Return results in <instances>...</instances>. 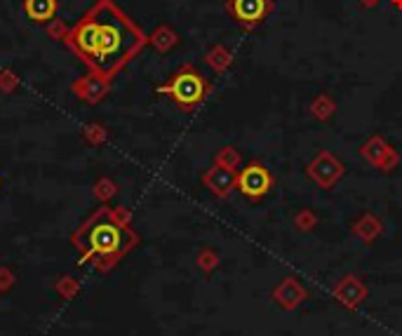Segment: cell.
<instances>
[{"label":"cell","mask_w":402,"mask_h":336,"mask_svg":"<svg viewBox=\"0 0 402 336\" xmlns=\"http://www.w3.org/2000/svg\"><path fill=\"white\" fill-rule=\"evenodd\" d=\"M306 174L318 183L320 188H332L334 183L344 174V164L337 160V155H332L329 150H320L318 155L308 162Z\"/></svg>","instance_id":"cell-5"},{"label":"cell","mask_w":402,"mask_h":336,"mask_svg":"<svg viewBox=\"0 0 402 336\" xmlns=\"http://www.w3.org/2000/svg\"><path fill=\"white\" fill-rule=\"evenodd\" d=\"M360 155L377 169H381V172H393V167L400 162V155L395 153V148L384 136H370L360 146Z\"/></svg>","instance_id":"cell-6"},{"label":"cell","mask_w":402,"mask_h":336,"mask_svg":"<svg viewBox=\"0 0 402 336\" xmlns=\"http://www.w3.org/2000/svg\"><path fill=\"white\" fill-rule=\"evenodd\" d=\"M235 169L223 167V164H216L212 169H207L205 176H202V183L209 188V193H214L216 197H226L230 190L235 188Z\"/></svg>","instance_id":"cell-7"},{"label":"cell","mask_w":402,"mask_h":336,"mask_svg":"<svg viewBox=\"0 0 402 336\" xmlns=\"http://www.w3.org/2000/svg\"><path fill=\"white\" fill-rule=\"evenodd\" d=\"M315 223H318V216H315L311 209H301V212H296V216H294V226L299 230H304V233L313 230Z\"/></svg>","instance_id":"cell-17"},{"label":"cell","mask_w":402,"mask_h":336,"mask_svg":"<svg viewBox=\"0 0 402 336\" xmlns=\"http://www.w3.org/2000/svg\"><path fill=\"white\" fill-rule=\"evenodd\" d=\"M151 43H153L160 52H167L169 48H174V45L179 43V36H176L172 29H167V26H160V29L153 33Z\"/></svg>","instance_id":"cell-14"},{"label":"cell","mask_w":402,"mask_h":336,"mask_svg":"<svg viewBox=\"0 0 402 336\" xmlns=\"http://www.w3.org/2000/svg\"><path fill=\"white\" fill-rule=\"evenodd\" d=\"M226 10L242 31H254L273 12V0H228Z\"/></svg>","instance_id":"cell-3"},{"label":"cell","mask_w":402,"mask_h":336,"mask_svg":"<svg viewBox=\"0 0 402 336\" xmlns=\"http://www.w3.org/2000/svg\"><path fill=\"white\" fill-rule=\"evenodd\" d=\"M275 296H278V299H289L294 306V301L304 299V289L299 287V282H296L294 278H287V280H282V285L278 287Z\"/></svg>","instance_id":"cell-15"},{"label":"cell","mask_w":402,"mask_h":336,"mask_svg":"<svg viewBox=\"0 0 402 336\" xmlns=\"http://www.w3.org/2000/svg\"><path fill=\"white\" fill-rule=\"evenodd\" d=\"M197 261H200V266L205 268V271H212L219 259H216V254L212 249H205V252H200V256H197Z\"/></svg>","instance_id":"cell-18"},{"label":"cell","mask_w":402,"mask_h":336,"mask_svg":"<svg viewBox=\"0 0 402 336\" xmlns=\"http://www.w3.org/2000/svg\"><path fill=\"white\" fill-rule=\"evenodd\" d=\"M273 183L275 181H273L271 172L256 160L245 164V167L235 174V188H238L245 197H252V200H259V197L266 195L268 190L273 188Z\"/></svg>","instance_id":"cell-4"},{"label":"cell","mask_w":402,"mask_h":336,"mask_svg":"<svg viewBox=\"0 0 402 336\" xmlns=\"http://www.w3.org/2000/svg\"><path fill=\"white\" fill-rule=\"evenodd\" d=\"M384 230V223H381L374 214H362L358 221L353 223V233L358 235L362 242H372L377 240Z\"/></svg>","instance_id":"cell-10"},{"label":"cell","mask_w":402,"mask_h":336,"mask_svg":"<svg viewBox=\"0 0 402 336\" xmlns=\"http://www.w3.org/2000/svg\"><path fill=\"white\" fill-rule=\"evenodd\" d=\"M334 294H337V299H341L344 304L355 306L358 301H362V296L367 294V289H365V285H362L358 278H353V275H346V278L337 285V289H334Z\"/></svg>","instance_id":"cell-9"},{"label":"cell","mask_w":402,"mask_h":336,"mask_svg":"<svg viewBox=\"0 0 402 336\" xmlns=\"http://www.w3.org/2000/svg\"><path fill=\"white\" fill-rule=\"evenodd\" d=\"M393 3V8H398V10H402V0H391Z\"/></svg>","instance_id":"cell-20"},{"label":"cell","mask_w":402,"mask_h":336,"mask_svg":"<svg viewBox=\"0 0 402 336\" xmlns=\"http://www.w3.org/2000/svg\"><path fill=\"white\" fill-rule=\"evenodd\" d=\"M24 8L33 22H48L57 12V0H26Z\"/></svg>","instance_id":"cell-13"},{"label":"cell","mask_w":402,"mask_h":336,"mask_svg":"<svg viewBox=\"0 0 402 336\" xmlns=\"http://www.w3.org/2000/svg\"><path fill=\"white\" fill-rule=\"evenodd\" d=\"M379 3H381V0H360V5H362L365 10H374Z\"/></svg>","instance_id":"cell-19"},{"label":"cell","mask_w":402,"mask_h":336,"mask_svg":"<svg viewBox=\"0 0 402 336\" xmlns=\"http://www.w3.org/2000/svg\"><path fill=\"white\" fill-rule=\"evenodd\" d=\"M308 111H311V115L315 120H329L334 113H337V102H334L329 94H315L311 99V104H308Z\"/></svg>","instance_id":"cell-12"},{"label":"cell","mask_w":402,"mask_h":336,"mask_svg":"<svg viewBox=\"0 0 402 336\" xmlns=\"http://www.w3.org/2000/svg\"><path fill=\"white\" fill-rule=\"evenodd\" d=\"M205 64L214 74H223V71H228L230 66H233V52H230L226 45H214V48L207 50Z\"/></svg>","instance_id":"cell-11"},{"label":"cell","mask_w":402,"mask_h":336,"mask_svg":"<svg viewBox=\"0 0 402 336\" xmlns=\"http://www.w3.org/2000/svg\"><path fill=\"white\" fill-rule=\"evenodd\" d=\"M74 41L76 50L95 64L99 74L109 76L141 50L144 36L120 10L102 3L78 26Z\"/></svg>","instance_id":"cell-1"},{"label":"cell","mask_w":402,"mask_h":336,"mask_svg":"<svg viewBox=\"0 0 402 336\" xmlns=\"http://www.w3.org/2000/svg\"><path fill=\"white\" fill-rule=\"evenodd\" d=\"M90 245L99 254H113L120 247V230L113 223H99L90 235Z\"/></svg>","instance_id":"cell-8"},{"label":"cell","mask_w":402,"mask_h":336,"mask_svg":"<svg viewBox=\"0 0 402 336\" xmlns=\"http://www.w3.org/2000/svg\"><path fill=\"white\" fill-rule=\"evenodd\" d=\"M158 92L172 97L183 111H193L197 104H202V99L209 94V83L205 80V76H202L200 71L186 64L169 78L167 85H160Z\"/></svg>","instance_id":"cell-2"},{"label":"cell","mask_w":402,"mask_h":336,"mask_svg":"<svg viewBox=\"0 0 402 336\" xmlns=\"http://www.w3.org/2000/svg\"><path fill=\"white\" fill-rule=\"evenodd\" d=\"M216 164H223V167H230V169H238L240 164V153L235 150L233 146H223L219 153H216Z\"/></svg>","instance_id":"cell-16"}]
</instances>
